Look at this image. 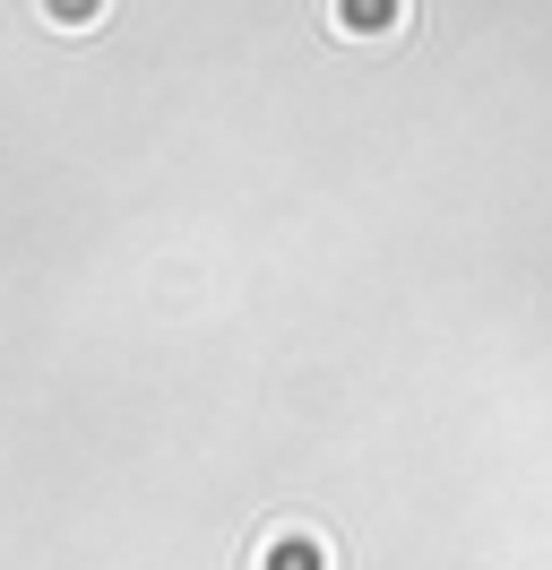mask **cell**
<instances>
[{"label":"cell","instance_id":"6da1fadb","mask_svg":"<svg viewBox=\"0 0 552 570\" xmlns=\"http://www.w3.org/2000/svg\"><path fill=\"white\" fill-rule=\"evenodd\" d=\"M328 18H337V36H397L406 27V0H337Z\"/></svg>","mask_w":552,"mask_h":570},{"label":"cell","instance_id":"7a4b0ae2","mask_svg":"<svg viewBox=\"0 0 552 570\" xmlns=\"http://www.w3.org/2000/svg\"><path fill=\"white\" fill-rule=\"evenodd\" d=\"M259 570H328V544H319V535H303V528H285V535H268V544H259Z\"/></svg>","mask_w":552,"mask_h":570},{"label":"cell","instance_id":"3957f363","mask_svg":"<svg viewBox=\"0 0 552 570\" xmlns=\"http://www.w3.org/2000/svg\"><path fill=\"white\" fill-rule=\"evenodd\" d=\"M52 27H69V36H87V27H103V0H34Z\"/></svg>","mask_w":552,"mask_h":570}]
</instances>
